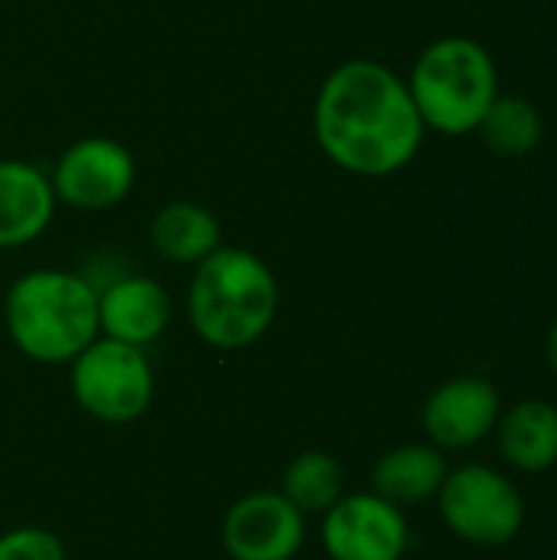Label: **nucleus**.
<instances>
[{
    "label": "nucleus",
    "instance_id": "1a4fd4ad",
    "mask_svg": "<svg viewBox=\"0 0 557 560\" xmlns=\"http://www.w3.org/2000/svg\"><path fill=\"white\" fill-rule=\"evenodd\" d=\"M305 545V515L282 492H250L223 518L233 560H292Z\"/></svg>",
    "mask_w": 557,
    "mask_h": 560
},
{
    "label": "nucleus",
    "instance_id": "f03ea898",
    "mask_svg": "<svg viewBox=\"0 0 557 560\" xmlns=\"http://www.w3.org/2000/svg\"><path fill=\"white\" fill-rule=\"evenodd\" d=\"M279 282L263 256L243 246H220L194 266L187 318L197 338L217 351L256 345L276 322Z\"/></svg>",
    "mask_w": 557,
    "mask_h": 560
},
{
    "label": "nucleus",
    "instance_id": "39448f33",
    "mask_svg": "<svg viewBox=\"0 0 557 560\" xmlns=\"http://www.w3.org/2000/svg\"><path fill=\"white\" fill-rule=\"evenodd\" d=\"M69 387L76 404L112 427L135 423L154 400V368L144 348L98 335L69 361Z\"/></svg>",
    "mask_w": 557,
    "mask_h": 560
},
{
    "label": "nucleus",
    "instance_id": "9d476101",
    "mask_svg": "<svg viewBox=\"0 0 557 560\" xmlns=\"http://www.w3.org/2000/svg\"><path fill=\"white\" fill-rule=\"evenodd\" d=\"M499 413V390L486 377H453L427 397L420 420L437 450H469L496 430Z\"/></svg>",
    "mask_w": 557,
    "mask_h": 560
},
{
    "label": "nucleus",
    "instance_id": "0eeeda50",
    "mask_svg": "<svg viewBox=\"0 0 557 560\" xmlns=\"http://www.w3.org/2000/svg\"><path fill=\"white\" fill-rule=\"evenodd\" d=\"M49 184L56 203L82 213H102L128 200L138 184V161L121 141L85 135L56 158Z\"/></svg>",
    "mask_w": 557,
    "mask_h": 560
},
{
    "label": "nucleus",
    "instance_id": "dca6fc26",
    "mask_svg": "<svg viewBox=\"0 0 557 560\" xmlns=\"http://www.w3.org/2000/svg\"><path fill=\"white\" fill-rule=\"evenodd\" d=\"M279 492L302 515H325L345 495V469L332 453L309 450L286 466Z\"/></svg>",
    "mask_w": 557,
    "mask_h": 560
},
{
    "label": "nucleus",
    "instance_id": "a211bd4d",
    "mask_svg": "<svg viewBox=\"0 0 557 560\" xmlns=\"http://www.w3.org/2000/svg\"><path fill=\"white\" fill-rule=\"evenodd\" d=\"M0 560H66V548L53 532L23 525L0 535Z\"/></svg>",
    "mask_w": 557,
    "mask_h": 560
},
{
    "label": "nucleus",
    "instance_id": "7ed1b4c3",
    "mask_svg": "<svg viewBox=\"0 0 557 560\" xmlns=\"http://www.w3.org/2000/svg\"><path fill=\"white\" fill-rule=\"evenodd\" d=\"M7 335L36 364H69L98 338V289L85 272L30 269L3 295Z\"/></svg>",
    "mask_w": 557,
    "mask_h": 560
},
{
    "label": "nucleus",
    "instance_id": "4468645a",
    "mask_svg": "<svg viewBox=\"0 0 557 560\" xmlns=\"http://www.w3.org/2000/svg\"><path fill=\"white\" fill-rule=\"evenodd\" d=\"M446 456L433 443H407L391 453H384L374 463L371 486L374 495L387 499L391 505H417L440 492L446 482Z\"/></svg>",
    "mask_w": 557,
    "mask_h": 560
},
{
    "label": "nucleus",
    "instance_id": "9b49d317",
    "mask_svg": "<svg viewBox=\"0 0 557 560\" xmlns=\"http://www.w3.org/2000/svg\"><path fill=\"white\" fill-rule=\"evenodd\" d=\"M171 295L167 289L138 272H121L98 289V335L148 348L171 325Z\"/></svg>",
    "mask_w": 557,
    "mask_h": 560
},
{
    "label": "nucleus",
    "instance_id": "2eb2a0df",
    "mask_svg": "<svg viewBox=\"0 0 557 560\" xmlns=\"http://www.w3.org/2000/svg\"><path fill=\"white\" fill-rule=\"evenodd\" d=\"M499 453L519 472H548L557 466V407L522 400L499 413Z\"/></svg>",
    "mask_w": 557,
    "mask_h": 560
},
{
    "label": "nucleus",
    "instance_id": "f8f14e48",
    "mask_svg": "<svg viewBox=\"0 0 557 560\" xmlns=\"http://www.w3.org/2000/svg\"><path fill=\"white\" fill-rule=\"evenodd\" d=\"M56 217L49 174L23 158H0V249L36 243Z\"/></svg>",
    "mask_w": 557,
    "mask_h": 560
},
{
    "label": "nucleus",
    "instance_id": "f3484780",
    "mask_svg": "<svg viewBox=\"0 0 557 560\" xmlns=\"http://www.w3.org/2000/svg\"><path fill=\"white\" fill-rule=\"evenodd\" d=\"M479 138L502 158H525L542 144L545 125L538 108L519 95H496L479 121Z\"/></svg>",
    "mask_w": 557,
    "mask_h": 560
},
{
    "label": "nucleus",
    "instance_id": "f257e3e1",
    "mask_svg": "<svg viewBox=\"0 0 557 560\" xmlns=\"http://www.w3.org/2000/svg\"><path fill=\"white\" fill-rule=\"evenodd\" d=\"M312 131L322 154L355 177L404 171L427 138L407 79L378 59H348L322 79Z\"/></svg>",
    "mask_w": 557,
    "mask_h": 560
},
{
    "label": "nucleus",
    "instance_id": "423d86ee",
    "mask_svg": "<svg viewBox=\"0 0 557 560\" xmlns=\"http://www.w3.org/2000/svg\"><path fill=\"white\" fill-rule=\"evenodd\" d=\"M437 499L450 532L476 548H502L515 541L525 525V502L519 489L489 466L446 472Z\"/></svg>",
    "mask_w": 557,
    "mask_h": 560
},
{
    "label": "nucleus",
    "instance_id": "6e6552de",
    "mask_svg": "<svg viewBox=\"0 0 557 560\" xmlns=\"http://www.w3.org/2000/svg\"><path fill=\"white\" fill-rule=\"evenodd\" d=\"M322 545L332 560H401L410 545L407 518L374 492L341 495L322 522Z\"/></svg>",
    "mask_w": 557,
    "mask_h": 560
},
{
    "label": "nucleus",
    "instance_id": "20e7f679",
    "mask_svg": "<svg viewBox=\"0 0 557 560\" xmlns=\"http://www.w3.org/2000/svg\"><path fill=\"white\" fill-rule=\"evenodd\" d=\"M407 89L427 131L460 138L476 131L496 102L499 69L483 43L469 36H443L417 56Z\"/></svg>",
    "mask_w": 557,
    "mask_h": 560
},
{
    "label": "nucleus",
    "instance_id": "ddd939ff",
    "mask_svg": "<svg viewBox=\"0 0 557 560\" xmlns=\"http://www.w3.org/2000/svg\"><path fill=\"white\" fill-rule=\"evenodd\" d=\"M151 246L171 266H197L223 246L220 220L197 200H171L151 217Z\"/></svg>",
    "mask_w": 557,
    "mask_h": 560
},
{
    "label": "nucleus",
    "instance_id": "6ab92c4d",
    "mask_svg": "<svg viewBox=\"0 0 557 560\" xmlns=\"http://www.w3.org/2000/svg\"><path fill=\"white\" fill-rule=\"evenodd\" d=\"M545 354H548V364H552V371L557 374V318H555V325H552V331H548V341H545Z\"/></svg>",
    "mask_w": 557,
    "mask_h": 560
}]
</instances>
